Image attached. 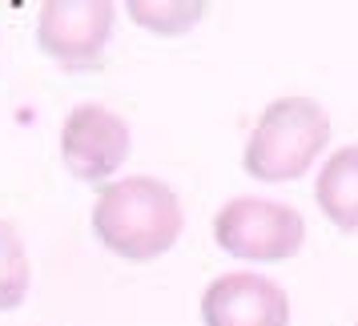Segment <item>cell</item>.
<instances>
[{
    "label": "cell",
    "instance_id": "1",
    "mask_svg": "<svg viewBox=\"0 0 358 326\" xmlns=\"http://www.w3.org/2000/svg\"><path fill=\"white\" fill-rule=\"evenodd\" d=\"M89 226L113 258L145 266L165 258L185 229V206L169 181L153 173L105 181L93 197Z\"/></svg>",
    "mask_w": 358,
    "mask_h": 326
},
{
    "label": "cell",
    "instance_id": "2",
    "mask_svg": "<svg viewBox=\"0 0 358 326\" xmlns=\"http://www.w3.org/2000/svg\"><path fill=\"white\" fill-rule=\"evenodd\" d=\"M330 129H334L330 113L314 97H302V93L278 97L258 113L254 129L245 137L242 169L266 185L298 181L326 153Z\"/></svg>",
    "mask_w": 358,
    "mask_h": 326
},
{
    "label": "cell",
    "instance_id": "3",
    "mask_svg": "<svg viewBox=\"0 0 358 326\" xmlns=\"http://www.w3.org/2000/svg\"><path fill=\"white\" fill-rule=\"evenodd\" d=\"M213 242L226 250L229 258L245 262H290L298 250L306 246V218L286 206V201H270V197H229L222 210L213 213Z\"/></svg>",
    "mask_w": 358,
    "mask_h": 326
},
{
    "label": "cell",
    "instance_id": "4",
    "mask_svg": "<svg viewBox=\"0 0 358 326\" xmlns=\"http://www.w3.org/2000/svg\"><path fill=\"white\" fill-rule=\"evenodd\" d=\"M113 20L109 0H49L36 17V49L61 69H89L113 41Z\"/></svg>",
    "mask_w": 358,
    "mask_h": 326
},
{
    "label": "cell",
    "instance_id": "5",
    "mask_svg": "<svg viewBox=\"0 0 358 326\" xmlns=\"http://www.w3.org/2000/svg\"><path fill=\"white\" fill-rule=\"evenodd\" d=\"M133 133L125 117L105 105H77L61 125V165L77 181L105 185L129 162Z\"/></svg>",
    "mask_w": 358,
    "mask_h": 326
},
{
    "label": "cell",
    "instance_id": "6",
    "mask_svg": "<svg viewBox=\"0 0 358 326\" xmlns=\"http://www.w3.org/2000/svg\"><path fill=\"white\" fill-rule=\"evenodd\" d=\"M201 326H290V294L254 270L217 274L201 290Z\"/></svg>",
    "mask_w": 358,
    "mask_h": 326
},
{
    "label": "cell",
    "instance_id": "7",
    "mask_svg": "<svg viewBox=\"0 0 358 326\" xmlns=\"http://www.w3.org/2000/svg\"><path fill=\"white\" fill-rule=\"evenodd\" d=\"M314 201L342 234L358 229V146L334 149L314 181Z\"/></svg>",
    "mask_w": 358,
    "mask_h": 326
},
{
    "label": "cell",
    "instance_id": "8",
    "mask_svg": "<svg viewBox=\"0 0 358 326\" xmlns=\"http://www.w3.org/2000/svg\"><path fill=\"white\" fill-rule=\"evenodd\" d=\"M33 286V258H29V246L20 238L17 222L0 218V314L4 310H17L29 298Z\"/></svg>",
    "mask_w": 358,
    "mask_h": 326
},
{
    "label": "cell",
    "instance_id": "9",
    "mask_svg": "<svg viewBox=\"0 0 358 326\" xmlns=\"http://www.w3.org/2000/svg\"><path fill=\"white\" fill-rule=\"evenodd\" d=\"M125 13L133 17V24H141L153 36H185L194 24L210 17L206 0H133L125 4Z\"/></svg>",
    "mask_w": 358,
    "mask_h": 326
},
{
    "label": "cell",
    "instance_id": "10",
    "mask_svg": "<svg viewBox=\"0 0 358 326\" xmlns=\"http://www.w3.org/2000/svg\"><path fill=\"white\" fill-rule=\"evenodd\" d=\"M355 326H358V323H355Z\"/></svg>",
    "mask_w": 358,
    "mask_h": 326
}]
</instances>
